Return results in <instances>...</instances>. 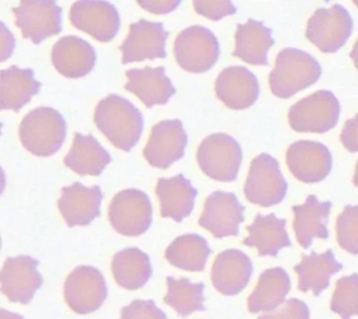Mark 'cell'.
Returning <instances> with one entry per match:
<instances>
[{
  "label": "cell",
  "instance_id": "41",
  "mask_svg": "<svg viewBox=\"0 0 358 319\" xmlns=\"http://www.w3.org/2000/svg\"><path fill=\"white\" fill-rule=\"evenodd\" d=\"M343 146L350 152H357V115L349 119L341 134Z\"/></svg>",
  "mask_w": 358,
  "mask_h": 319
},
{
  "label": "cell",
  "instance_id": "17",
  "mask_svg": "<svg viewBox=\"0 0 358 319\" xmlns=\"http://www.w3.org/2000/svg\"><path fill=\"white\" fill-rule=\"evenodd\" d=\"M244 210L234 193L215 191L208 197L199 224L215 238L236 236L244 221Z\"/></svg>",
  "mask_w": 358,
  "mask_h": 319
},
{
  "label": "cell",
  "instance_id": "9",
  "mask_svg": "<svg viewBox=\"0 0 358 319\" xmlns=\"http://www.w3.org/2000/svg\"><path fill=\"white\" fill-rule=\"evenodd\" d=\"M354 22L348 10L340 4L320 8L308 21L305 36L324 54L338 52L349 40Z\"/></svg>",
  "mask_w": 358,
  "mask_h": 319
},
{
  "label": "cell",
  "instance_id": "18",
  "mask_svg": "<svg viewBox=\"0 0 358 319\" xmlns=\"http://www.w3.org/2000/svg\"><path fill=\"white\" fill-rule=\"evenodd\" d=\"M102 199L99 185L89 187L76 182L62 188L58 209L68 227L87 226L101 215Z\"/></svg>",
  "mask_w": 358,
  "mask_h": 319
},
{
  "label": "cell",
  "instance_id": "24",
  "mask_svg": "<svg viewBox=\"0 0 358 319\" xmlns=\"http://www.w3.org/2000/svg\"><path fill=\"white\" fill-rule=\"evenodd\" d=\"M331 207V202L320 201L315 195L308 197L303 204L293 207L294 229L302 248H309L315 239L329 238L327 224Z\"/></svg>",
  "mask_w": 358,
  "mask_h": 319
},
{
  "label": "cell",
  "instance_id": "11",
  "mask_svg": "<svg viewBox=\"0 0 358 319\" xmlns=\"http://www.w3.org/2000/svg\"><path fill=\"white\" fill-rule=\"evenodd\" d=\"M16 26L22 35L33 43L40 44L62 31V8L51 0H26L13 8Z\"/></svg>",
  "mask_w": 358,
  "mask_h": 319
},
{
  "label": "cell",
  "instance_id": "19",
  "mask_svg": "<svg viewBox=\"0 0 358 319\" xmlns=\"http://www.w3.org/2000/svg\"><path fill=\"white\" fill-rule=\"evenodd\" d=\"M259 92L257 78L245 66H229L215 81L216 96L229 109H248L257 101Z\"/></svg>",
  "mask_w": 358,
  "mask_h": 319
},
{
  "label": "cell",
  "instance_id": "29",
  "mask_svg": "<svg viewBox=\"0 0 358 319\" xmlns=\"http://www.w3.org/2000/svg\"><path fill=\"white\" fill-rule=\"evenodd\" d=\"M290 288V277L284 269L273 268L264 271L249 297L250 312H273L285 301Z\"/></svg>",
  "mask_w": 358,
  "mask_h": 319
},
{
  "label": "cell",
  "instance_id": "12",
  "mask_svg": "<svg viewBox=\"0 0 358 319\" xmlns=\"http://www.w3.org/2000/svg\"><path fill=\"white\" fill-rule=\"evenodd\" d=\"M69 20L72 26L101 43L113 40L120 29L118 10L115 5L108 1H76L72 4Z\"/></svg>",
  "mask_w": 358,
  "mask_h": 319
},
{
  "label": "cell",
  "instance_id": "32",
  "mask_svg": "<svg viewBox=\"0 0 358 319\" xmlns=\"http://www.w3.org/2000/svg\"><path fill=\"white\" fill-rule=\"evenodd\" d=\"M210 248L203 237L185 234L175 239L166 251V259L174 267L184 271H201L206 266Z\"/></svg>",
  "mask_w": 358,
  "mask_h": 319
},
{
  "label": "cell",
  "instance_id": "34",
  "mask_svg": "<svg viewBox=\"0 0 358 319\" xmlns=\"http://www.w3.org/2000/svg\"><path fill=\"white\" fill-rule=\"evenodd\" d=\"M357 274L338 280L331 301V310L341 319H351L358 312Z\"/></svg>",
  "mask_w": 358,
  "mask_h": 319
},
{
  "label": "cell",
  "instance_id": "21",
  "mask_svg": "<svg viewBox=\"0 0 358 319\" xmlns=\"http://www.w3.org/2000/svg\"><path fill=\"white\" fill-rule=\"evenodd\" d=\"M252 273L250 257L238 249H229L219 254L213 263V285L223 295H237L248 285Z\"/></svg>",
  "mask_w": 358,
  "mask_h": 319
},
{
  "label": "cell",
  "instance_id": "33",
  "mask_svg": "<svg viewBox=\"0 0 358 319\" xmlns=\"http://www.w3.org/2000/svg\"><path fill=\"white\" fill-rule=\"evenodd\" d=\"M168 293L164 301L173 308L178 315L187 316L204 309V284L192 283L187 278H166Z\"/></svg>",
  "mask_w": 358,
  "mask_h": 319
},
{
  "label": "cell",
  "instance_id": "44",
  "mask_svg": "<svg viewBox=\"0 0 358 319\" xmlns=\"http://www.w3.org/2000/svg\"><path fill=\"white\" fill-rule=\"evenodd\" d=\"M2 127H3V124L0 123V135H1V129H2Z\"/></svg>",
  "mask_w": 358,
  "mask_h": 319
},
{
  "label": "cell",
  "instance_id": "27",
  "mask_svg": "<svg viewBox=\"0 0 358 319\" xmlns=\"http://www.w3.org/2000/svg\"><path fill=\"white\" fill-rule=\"evenodd\" d=\"M110 162L112 157L94 136L80 133L75 134L71 148L64 158L66 167L80 176H101Z\"/></svg>",
  "mask_w": 358,
  "mask_h": 319
},
{
  "label": "cell",
  "instance_id": "2",
  "mask_svg": "<svg viewBox=\"0 0 358 319\" xmlns=\"http://www.w3.org/2000/svg\"><path fill=\"white\" fill-rule=\"evenodd\" d=\"M321 75L320 63L309 52L282 49L270 74L271 90L277 98L287 99L315 85Z\"/></svg>",
  "mask_w": 358,
  "mask_h": 319
},
{
  "label": "cell",
  "instance_id": "6",
  "mask_svg": "<svg viewBox=\"0 0 358 319\" xmlns=\"http://www.w3.org/2000/svg\"><path fill=\"white\" fill-rule=\"evenodd\" d=\"M288 185L275 158L266 153L252 160L244 185V195L252 204L271 207L281 204L287 196Z\"/></svg>",
  "mask_w": 358,
  "mask_h": 319
},
{
  "label": "cell",
  "instance_id": "7",
  "mask_svg": "<svg viewBox=\"0 0 358 319\" xmlns=\"http://www.w3.org/2000/svg\"><path fill=\"white\" fill-rule=\"evenodd\" d=\"M220 46L217 38L207 27L192 26L182 30L174 43L178 65L192 73H203L217 62Z\"/></svg>",
  "mask_w": 358,
  "mask_h": 319
},
{
  "label": "cell",
  "instance_id": "39",
  "mask_svg": "<svg viewBox=\"0 0 358 319\" xmlns=\"http://www.w3.org/2000/svg\"><path fill=\"white\" fill-rule=\"evenodd\" d=\"M16 40L9 27L0 21V63L9 59L15 51Z\"/></svg>",
  "mask_w": 358,
  "mask_h": 319
},
{
  "label": "cell",
  "instance_id": "10",
  "mask_svg": "<svg viewBox=\"0 0 358 319\" xmlns=\"http://www.w3.org/2000/svg\"><path fill=\"white\" fill-rule=\"evenodd\" d=\"M107 295L106 280L101 271L92 266L75 268L64 285L66 304L79 315H87L99 309Z\"/></svg>",
  "mask_w": 358,
  "mask_h": 319
},
{
  "label": "cell",
  "instance_id": "13",
  "mask_svg": "<svg viewBox=\"0 0 358 319\" xmlns=\"http://www.w3.org/2000/svg\"><path fill=\"white\" fill-rule=\"evenodd\" d=\"M38 262L29 256L8 257L0 270V291L10 302L29 304L43 285Z\"/></svg>",
  "mask_w": 358,
  "mask_h": 319
},
{
  "label": "cell",
  "instance_id": "42",
  "mask_svg": "<svg viewBox=\"0 0 358 319\" xmlns=\"http://www.w3.org/2000/svg\"><path fill=\"white\" fill-rule=\"evenodd\" d=\"M0 319H24L19 313L10 312L5 309H0Z\"/></svg>",
  "mask_w": 358,
  "mask_h": 319
},
{
  "label": "cell",
  "instance_id": "22",
  "mask_svg": "<svg viewBox=\"0 0 358 319\" xmlns=\"http://www.w3.org/2000/svg\"><path fill=\"white\" fill-rule=\"evenodd\" d=\"M129 82L124 88L135 94L147 108L164 105L176 93V88L166 75L164 66H146L126 72Z\"/></svg>",
  "mask_w": 358,
  "mask_h": 319
},
{
  "label": "cell",
  "instance_id": "3",
  "mask_svg": "<svg viewBox=\"0 0 358 319\" xmlns=\"http://www.w3.org/2000/svg\"><path fill=\"white\" fill-rule=\"evenodd\" d=\"M66 123L51 107H38L27 113L19 127V138L27 151L41 157L57 154L66 140Z\"/></svg>",
  "mask_w": 358,
  "mask_h": 319
},
{
  "label": "cell",
  "instance_id": "28",
  "mask_svg": "<svg viewBox=\"0 0 358 319\" xmlns=\"http://www.w3.org/2000/svg\"><path fill=\"white\" fill-rule=\"evenodd\" d=\"M247 229L249 235L243 243L257 248L260 257H275L282 248L291 246L287 221L277 218L274 213L257 215Z\"/></svg>",
  "mask_w": 358,
  "mask_h": 319
},
{
  "label": "cell",
  "instance_id": "14",
  "mask_svg": "<svg viewBox=\"0 0 358 319\" xmlns=\"http://www.w3.org/2000/svg\"><path fill=\"white\" fill-rule=\"evenodd\" d=\"M187 134L179 119L164 120L152 127L144 157L152 167L168 169L185 155Z\"/></svg>",
  "mask_w": 358,
  "mask_h": 319
},
{
  "label": "cell",
  "instance_id": "1",
  "mask_svg": "<svg viewBox=\"0 0 358 319\" xmlns=\"http://www.w3.org/2000/svg\"><path fill=\"white\" fill-rule=\"evenodd\" d=\"M96 127L116 147L129 152L140 141L143 130L141 111L123 97L110 94L96 105Z\"/></svg>",
  "mask_w": 358,
  "mask_h": 319
},
{
  "label": "cell",
  "instance_id": "8",
  "mask_svg": "<svg viewBox=\"0 0 358 319\" xmlns=\"http://www.w3.org/2000/svg\"><path fill=\"white\" fill-rule=\"evenodd\" d=\"M109 220L119 234L127 237L143 235L152 225L151 199L140 190H122L110 201Z\"/></svg>",
  "mask_w": 358,
  "mask_h": 319
},
{
  "label": "cell",
  "instance_id": "36",
  "mask_svg": "<svg viewBox=\"0 0 358 319\" xmlns=\"http://www.w3.org/2000/svg\"><path fill=\"white\" fill-rule=\"evenodd\" d=\"M120 319H168L152 299H136L121 311Z\"/></svg>",
  "mask_w": 358,
  "mask_h": 319
},
{
  "label": "cell",
  "instance_id": "45",
  "mask_svg": "<svg viewBox=\"0 0 358 319\" xmlns=\"http://www.w3.org/2000/svg\"><path fill=\"white\" fill-rule=\"evenodd\" d=\"M0 248H1V237H0Z\"/></svg>",
  "mask_w": 358,
  "mask_h": 319
},
{
  "label": "cell",
  "instance_id": "26",
  "mask_svg": "<svg viewBox=\"0 0 358 319\" xmlns=\"http://www.w3.org/2000/svg\"><path fill=\"white\" fill-rule=\"evenodd\" d=\"M233 55L254 66H268V52L274 45L273 30L262 22L249 19L238 24Z\"/></svg>",
  "mask_w": 358,
  "mask_h": 319
},
{
  "label": "cell",
  "instance_id": "35",
  "mask_svg": "<svg viewBox=\"0 0 358 319\" xmlns=\"http://www.w3.org/2000/svg\"><path fill=\"white\" fill-rule=\"evenodd\" d=\"M357 220L358 207L357 205H348L338 215L336 225L338 245L344 250L354 255L358 252Z\"/></svg>",
  "mask_w": 358,
  "mask_h": 319
},
{
  "label": "cell",
  "instance_id": "30",
  "mask_svg": "<svg viewBox=\"0 0 358 319\" xmlns=\"http://www.w3.org/2000/svg\"><path fill=\"white\" fill-rule=\"evenodd\" d=\"M341 270L343 265L336 260L331 250L303 256L301 262L295 267L299 276V288L303 292L312 291L315 296L320 295L329 287L330 278Z\"/></svg>",
  "mask_w": 358,
  "mask_h": 319
},
{
  "label": "cell",
  "instance_id": "5",
  "mask_svg": "<svg viewBox=\"0 0 358 319\" xmlns=\"http://www.w3.org/2000/svg\"><path fill=\"white\" fill-rule=\"evenodd\" d=\"M341 104L329 90H319L296 102L288 112L290 127L296 132L326 133L338 124Z\"/></svg>",
  "mask_w": 358,
  "mask_h": 319
},
{
  "label": "cell",
  "instance_id": "16",
  "mask_svg": "<svg viewBox=\"0 0 358 319\" xmlns=\"http://www.w3.org/2000/svg\"><path fill=\"white\" fill-rule=\"evenodd\" d=\"M169 32L162 23L141 19L130 24L129 34L120 49L122 63L141 62L146 59L166 58V43Z\"/></svg>",
  "mask_w": 358,
  "mask_h": 319
},
{
  "label": "cell",
  "instance_id": "23",
  "mask_svg": "<svg viewBox=\"0 0 358 319\" xmlns=\"http://www.w3.org/2000/svg\"><path fill=\"white\" fill-rule=\"evenodd\" d=\"M155 193L159 198L161 216L182 222L193 212L199 192L184 174H178L158 179Z\"/></svg>",
  "mask_w": 358,
  "mask_h": 319
},
{
  "label": "cell",
  "instance_id": "38",
  "mask_svg": "<svg viewBox=\"0 0 358 319\" xmlns=\"http://www.w3.org/2000/svg\"><path fill=\"white\" fill-rule=\"evenodd\" d=\"M258 319H310V311L304 302L291 299L285 302L279 309L261 316Z\"/></svg>",
  "mask_w": 358,
  "mask_h": 319
},
{
  "label": "cell",
  "instance_id": "43",
  "mask_svg": "<svg viewBox=\"0 0 358 319\" xmlns=\"http://www.w3.org/2000/svg\"><path fill=\"white\" fill-rule=\"evenodd\" d=\"M5 187H6V173L0 166V196L4 192Z\"/></svg>",
  "mask_w": 358,
  "mask_h": 319
},
{
  "label": "cell",
  "instance_id": "40",
  "mask_svg": "<svg viewBox=\"0 0 358 319\" xmlns=\"http://www.w3.org/2000/svg\"><path fill=\"white\" fill-rule=\"evenodd\" d=\"M182 3L180 0H143L138 4L144 10L155 15H166L173 12Z\"/></svg>",
  "mask_w": 358,
  "mask_h": 319
},
{
  "label": "cell",
  "instance_id": "31",
  "mask_svg": "<svg viewBox=\"0 0 358 319\" xmlns=\"http://www.w3.org/2000/svg\"><path fill=\"white\" fill-rule=\"evenodd\" d=\"M112 271L117 285L127 290L144 287L152 274L148 255L137 248L117 252L113 256Z\"/></svg>",
  "mask_w": 358,
  "mask_h": 319
},
{
  "label": "cell",
  "instance_id": "20",
  "mask_svg": "<svg viewBox=\"0 0 358 319\" xmlns=\"http://www.w3.org/2000/svg\"><path fill=\"white\" fill-rule=\"evenodd\" d=\"M95 49L77 36H64L52 49V63L64 77L78 79L90 73L96 65Z\"/></svg>",
  "mask_w": 358,
  "mask_h": 319
},
{
  "label": "cell",
  "instance_id": "25",
  "mask_svg": "<svg viewBox=\"0 0 358 319\" xmlns=\"http://www.w3.org/2000/svg\"><path fill=\"white\" fill-rule=\"evenodd\" d=\"M41 84L35 79L31 69L10 66L0 71V111L12 110L18 113L35 95Z\"/></svg>",
  "mask_w": 358,
  "mask_h": 319
},
{
  "label": "cell",
  "instance_id": "15",
  "mask_svg": "<svg viewBox=\"0 0 358 319\" xmlns=\"http://www.w3.org/2000/svg\"><path fill=\"white\" fill-rule=\"evenodd\" d=\"M287 163L293 176L306 184L326 179L332 169V155L324 144L301 140L288 147Z\"/></svg>",
  "mask_w": 358,
  "mask_h": 319
},
{
  "label": "cell",
  "instance_id": "4",
  "mask_svg": "<svg viewBox=\"0 0 358 319\" xmlns=\"http://www.w3.org/2000/svg\"><path fill=\"white\" fill-rule=\"evenodd\" d=\"M196 160L202 173L210 178L218 182H234L243 162V150L231 136L215 133L199 144Z\"/></svg>",
  "mask_w": 358,
  "mask_h": 319
},
{
  "label": "cell",
  "instance_id": "37",
  "mask_svg": "<svg viewBox=\"0 0 358 319\" xmlns=\"http://www.w3.org/2000/svg\"><path fill=\"white\" fill-rule=\"evenodd\" d=\"M196 12L204 17L213 21H219L226 16L233 15L237 13V8L231 1H205V0H196L193 2Z\"/></svg>",
  "mask_w": 358,
  "mask_h": 319
}]
</instances>
